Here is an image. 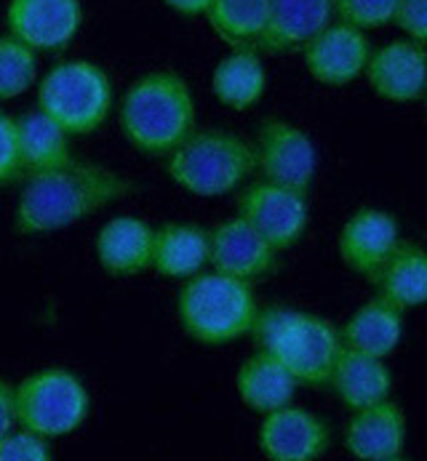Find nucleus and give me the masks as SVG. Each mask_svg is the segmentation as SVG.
Segmentation results:
<instances>
[{
    "mask_svg": "<svg viewBox=\"0 0 427 461\" xmlns=\"http://www.w3.org/2000/svg\"><path fill=\"white\" fill-rule=\"evenodd\" d=\"M134 182L99 163L68 160L49 171L24 176L14 208V230L19 235H46L77 224L80 219L126 198Z\"/></svg>",
    "mask_w": 427,
    "mask_h": 461,
    "instance_id": "1",
    "label": "nucleus"
},
{
    "mask_svg": "<svg viewBox=\"0 0 427 461\" xmlns=\"http://www.w3.org/2000/svg\"><path fill=\"white\" fill-rule=\"evenodd\" d=\"M121 129L142 155L163 158L195 131V99L182 75L158 69L132 83L121 104Z\"/></svg>",
    "mask_w": 427,
    "mask_h": 461,
    "instance_id": "2",
    "label": "nucleus"
},
{
    "mask_svg": "<svg viewBox=\"0 0 427 461\" xmlns=\"http://www.w3.org/2000/svg\"><path fill=\"white\" fill-rule=\"evenodd\" d=\"M249 333L257 347L276 355L291 376L304 387H326L334 360L342 349L340 330L332 321L286 307L259 310Z\"/></svg>",
    "mask_w": 427,
    "mask_h": 461,
    "instance_id": "3",
    "label": "nucleus"
},
{
    "mask_svg": "<svg viewBox=\"0 0 427 461\" xmlns=\"http://www.w3.org/2000/svg\"><path fill=\"white\" fill-rule=\"evenodd\" d=\"M177 315L190 339L206 347H222L249 333L257 315V299L246 280L222 272H195L179 291Z\"/></svg>",
    "mask_w": 427,
    "mask_h": 461,
    "instance_id": "4",
    "label": "nucleus"
},
{
    "mask_svg": "<svg viewBox=\"0 0 427 461\" xmlns=\"http://www.w3.org/2000/svg\"><path fill=\"white\" fill-rule=\"evenodd\" d=\"M166 174L198 198L235 193L257 168L254 147L224 129L193 131L166 155Z\"/></svg>",
    "mask_w": 427,
    "mask_h": 461,
    "instance_id": "5",
    "label": "nucleus"
},
{
    "mask_svg": "<svg viewBox=\"0 0 427 461\" xmlns=\"http://www.w3.org/2000/svg\"><path fill=\"white\" fill-rule=\"evenodd\" d=\"M38 110L68 136L94 133L113 110V80L94 62H62L51 67L41 80Z\"/></svg>",
    "mask_w": 427,
    "mask_h": 461,
    "instance_id": "6",
    "label": "nucleus"
},
{
    "mask_svg": "<svg viewBox=\"0 0 427 461\" xmlns=\"http://www.w3.org/2000/svg\"><path fill=\"white\" fill-rule=\"evenodd\" d=\"M91 400L86 384L65 368H46L14 387L16 424L43 435L65 438L88 416Z\"/></svg>",
    "mask_w": 427,
    "mask_h": 461,
    "instance_id": "7",
    "label": "nucleus"
},
{
    "mask_svg": "<svg viewBox=\"0 0 427 461\" xmlns=\"http://www.w3.org/2000/svg\"><path fill=\"white\" fill-rule=\"evenodd\" d=\"M254 163L259 166L265 182L307 195L315 179L318 155L313 139L296 123L273 118L259 126Z\"/></svg>",
    "mask_w": 427,
    "mask_h": 461,
    "instance_id": "8",
    "label": "nucleus"
},
{
    "mask_svg": "<svg viewBox=\"0 0 427 461\" xmlns=\"http://www.w3.org/2000/svg\"><path fill=\"white\" fill-rule=\"evenodd\" d=\"M238 216L276 251L296 246L307 230V195L270 182L251 185L238 200Z\"/></svg>",
    "mask_w": 427,
    "mask_h": 461,
    "instance_id": "9",
    "label": "nucleus"
},
{
    "mask_svg": "<svg viewBox=\"0 0 427 461\" xmlns=\"http://www.w3.org/2000/svg\"><path fill=\"white\" fill-rule=\"evenodd\" d=\"M8 35L35 54L62 51L83 24L80 0H8Z\"/></svg>",
    "mask_w": 427,
    "mask_h": 461,
    "instance_id": "10",
    "label": "nucleus"
},
{
    "mask_svg": "<svg viewBox=\"0 0 427 461\" xmlns=\"http://www.w3.org/2000/svg\"><path fill=\"white\" fill-rule=\"evenodd\" d=\"M332 446L329 424L296 405L265 413L259 427V448L273 461H315Z\"/></svg>",
    "mask_w": 427,
    "mask_h": 461,
    "instance_id": "11",
    "label": "nucleus"
},
{
    "mask_svg": "<svg viewBox=\"0 0 427 461\" xmlns=\"http://www.w3.org/2000/svg\"><path fill=\"white\" fill-rule=\"evenodd\" d=\"M371 43L363 30L345 22L326 24L318 35H313L302 46V57L307 72L323 86H348L363 75L368 62Z\"/></svg>",
    "mask_w": 427,
    "mask_h": 461,
    "instance_id": "12",
    "label": "nucleus"
},
{
    "mask_svg": "<svg viewBox=\"0 0 427 461\" xmlns=\"http://www.w3.org/2000/svg\"><path fill=\"white\" fill-rule=\"evenodd\" d=\"M425 43L417 41H390L377 54H368L363 67L371 91L379 99L409 104L422 99L425 94Z\"/></svg>",
    "mask_w": 427,
    "mask_h": 461,
    "instance_id": "13",
    "label": "nucleus"
},
{
    "mask_svg": "<svg viewBox=\"0 0 427 461\" xmlns=\"http://www.w3.org/2000/svg\"><path fill=\"white\" fill-rule=\"evenodd\" d=\"M278 251L270 249L241 216L209 230V264L214 272L254 283L276 269Z\"/></svg>",
    "mask_w": 427,
    "mask_h": 461,
    "instance_id": "14",
    "label": "nucleus"
},
{
    "mask_svg": "<svg viewBox=\"0 0 427 461\" xmlns=\"http://www.w3.org/2000/svg\"><path fill=\"white\" fill-rule=\"evenodd\" d=\"M334 19V0H268V27L254 43L257 54H291Z\"/></svg>",
    "mask_w": 427,
    "mask_h": 461,
    "instance_id": "15",
    "label": "nucleus"
},
{
    "mask_svg": "<svg viewBox=\"0 0 427 461\" xmlns=\"http://www.w3.org/2000/svg\"><path fill=\"white\" fill-rule=\"evenodd\" d=\"M345 448L360 461H398L406 448V416L387 397L358 408L345 432Z\"/></svg>",
    "mask_w": 427,
    "mask_h": 461,
    "instance_id": "16",
    "label": "nucleus"
},
{
    "mask_svg": "<svg viewBox=\"0 0 427 461\" xmlns=\"http://www.w3.org/2000/svg\"><path fill=\"white\" fill-rule=\"evenodd\" d=\"M401 243L398 219L379 208L356 211L340 232V259L353 272L368 277Z\"/></svg>",
    "mask_w": 427,
    "mask_h": 461,
    "instance_id": "17",
    "label": "nucleus"
},
{
    "mask_svg": "<svg viewBox=\"0 0 427 461\" xmlns=\"http://www.w3.org/2000/svg\"><path fill=\"white\" fill-rule=\"evenodd\" d=\"M152 227L137 216L110 219L96 238L99 267L113 277H134L150 267Z\"/></svg>",
    "mask_w": 427,
    "mask_h": 461,
    "instance_id": "18",
    "label": "nucleus"
},
{
    "mask_svg": "<svg viewBox=\"0 0 427 461\" xmlns=\"http://www.w3.org/2000/svg\"><path fill=\"white\" fill-rule=\"evenodd\" d=\"M368 283L377 288V296L404 312L422 307L427 299L425 251L417 243H398L395 251L368 275Z\"/></svg>",
    "mask_w": 427,
    "mask_h": 461,
    "instance_id": "19",
    "label": "nucleus"
},
{
    "mask_svg": "<svg viewBox=\"0 0 427 461\" xmlns=\"http://www.w3.org/2000/svg\"><path fill=\"white\" fill-rule=\"evenodd\" d=\"M296 387L299 382L291 376V371L276 355L265 349L246 357L235 376V390L243 400V405L262 416L288 405L294 400Z\"/></svg>",
    "mask_w": 427,
    "mask_h": 461,
    "instance_id": "20",
    "label": "nucleus"
},
{
    "mask_svg": "<svg viewBox=\"0 0 427 461\" xmlns=\"http://www.w3.org/2000/svg\"><path fill=\"white\" fill-rule=\"evenodd\" d=\"M209 264V230L198 224H163L152 230L150 267L171 280H187Z\"/></svg>",
    "mask_w": 427,
    "mask_h": 461,
    "instance_id": "21",
    "label": "nucleus"
},
{
    "mask_svg": "<svg viewBox=\"0 0 427 461\" xmlns=\"http://www.w3.org/2000/svg\"><path fill=\"white\" fill-rule=\"evenodd\" d=\"M326 387H332L334 395L340 397L350 411H358V408H366V405L379 402L390 395L393 376L382 357H371V355L342 347L334 360Z\"/></svg>",
    "mask_w": 427,
    "mask_h": 461,
    "instance_id": "22",
    "label": "nucleus"
},
{
    "mask_svg": "<svg viewBox=\"0 0 427 461\" xmlns=\"http://www.w3.org/2000/svg\"><path fill=\"white\" fill-rule=\"evenodd\" d=\"M404 336V310L374 296L340 330L342 347L371 357H387Z\"/></svg>",
    "mask_w": 427,
    "mask_h": 461,
    "instance_id": "23",
    "label": "nucleus"
},
{
    "mask_svg": "<svg viewBox=\"0 0 427 461\" xmlns=\"http://www.w3.org/2000/svg\"><path fill=\"white\" fill-rule=\"evenodd\" d=\"M14 131H16V152H19V163H22V176L57 168L72 158L70 136L41 110H30V113L14 118Z\"/></svg>",
    "mask_w": 427,
    "mask_h": 461,
    "instance_id": "24",
    "label": "nucleus"
},
{
    "mask_svg": "<svg viewBox=\"0 0 427 461\" xmlns=\"http://www.w3.org/2000/svg\"><path fill=\"white\" fill-rule=\"evenodd\" d=\"M268 88L265 65L257 51L251 49H235L212 72L214 96L232 110H249L254 107Z\"/></svg>",
    "mask_w": 427,
    "mask_h": 461,
    "instance_id": "25",
    "label": "nucleus"
},
{
    "mask_svg": "<svg viewBox=\"0 0 427 461\" xmlns=\"http://www.w3.org/2000/svg\"><path fill=\"white\" fill-rule=\"evenodd\" d=\"M206 16L224 43L254 51V43L268 27V0H212Z\"/></svg>",
    "mask_w": 427,
    "mask_h": 461,
    "instance_id": "26",
    "label": "nucleus"
},
{
    "mask_svg": "<svg viewBox=\"0 0 427 461\" xmlns=\"http://www.w3.org/2000/svg\"><path fill=\"white\" fill-rule=\"evenodd\" d=\"M38 77V54L11 35H0V102L22 96Z\"/></svg>",
    "mask_w": 427,
    "mask_h": 461,
    "instance_id": "27",
    "label": "nucleus"
},
{
    "mask_svg": "<svg viewBox=\"0 0 427 461\" xmlns=\"http://www.w3.org/2000/svg\"><path fill=\"white\" fill-rule=\"evenodd\" d=\"M398 0H334V16L358 30H377L393 22Z\"/></svg>",
    "mask_w": 427,
    "mask_h": 461,
    "instance_id": "28",
    "label": "nucleus"
},
{
    "mask_svg": "<svg viewBox=\"0 0 427 461\" xmlns=\"http://www.w3.org/2000/svg\"><path fill=\"white\" fill-rule=\"evenodd\" d=\"M51 459V446L49 438L22 427L11 429L8 435L0 438V461H49Z\"/></svg>",
    "mask_w": 427,
    "mask_h": 461,
    "instance_id": "29",
    "label": "nucleus"
},
{
    "mask_svg": "<svg viewBox=\"0 0 427 461\" xmlns=\"http://www.w3.org/2000/svg\"><path fill=\"white\" fill-rule=\"evenodd\" d=\"M22 179V163L16 152V131L14 118L0 113V187Z\"/></svg>",
    "mask_w": 427,
    "mask_h": 461,
    "instance_id": "30",
    "label": "nucleus"
},
{
    "mask_svg": "<svg viewBox=\"0 0 427 461\" xmlns=\"http://www.w3.org/2000/svg\"><path fill=\"white\" fill-rule=\"evenodd\" d=\"M395 27L417 43H425L427 38V0H398L393 11Z\"/></svg>",
    "mask_w": 427,
    "mask_h": 461,
    "instance_id": "31",
    "label": "nucleus"
},
{
    "mask_svg": "<svg viewBox=\"0 0 427 461\" xmlns=\"http://www.w3.org/2000/svg\"><path fill=\"white\" fill-rule=\"evenodd\" d=\"M16 427V411H14V387L0 379V438L8 435Z\"/></svg>",
    "mask_w": 427,
    "mask_h": 461,
    "instance_id": "32",
    "label": "nucleus"
},
{
    "mask_svg": "<svg viewBox=\"0 0 427 461\" xmlns=\"http://www.w3.org/2000/svg\"><path fill=\"white\" fill-rule=\"evenodd\" d=\"M171 11L185 14V16H198L206 14V8L212 5V0H163Z\"/></svg>",
    "mask_w": 427,
    "mask_h": 461,
    "instance_id": "33",
    "label": "nucleus"
}]
</instances>
